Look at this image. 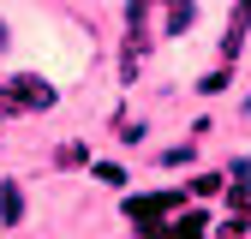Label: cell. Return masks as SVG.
Here are the masks:
<instances>
[{
	"instance_id": "obj_4",
	"label": "cell",
	"mask_w": 251,
	"mask_h": 239,
	"mask_svg": "<svg viewBox=\"0 0 251 239\" xmlns=\"http://www.w3.org/2000/svg\"><path fill=\"white\" fill-rule=\"evenodd\" d=\"M168 36H185V30H192V0H168Z\"/></svg>"
},
{
	"instance_id": "obj_11",
	"label": "cell",
	"mask_w": 251,
	"mask_h": 239,
	"mask_svg": "<svg viewBox=\"0 0 251 239\" xmlns=\"http://www.w3.org/2000/svg\"><path fill=\"white\" fill-rule=\"evenodd\" d=\"M239 12H251V0H239Z\"/></svg>"
},
{
	"instance_id": "obj_9",
	"label": "cell",
	"mask_w": 251,
	"mask_h": 239,
	"mask_svg": "<svg viewBox=\"0 0 251 239\" xmlns=\"http://www.w3.org/2000/svg\"><path fill=\"white\" fill-rule=\"evenodd\" d=\"M215 239H245V215H233V221H222V233Z\"/></svg>"
},
{
	"instance_id": "obj_1",
	"label": "cell",
	"mask_w": 251,
	"mask_h": 239,
	"mask_svg": "<svg viewBox=\"0 0 251 239\" xmlns=\"http://www.w3.org/2000/svg\"><path fill=\"white\" fill-rule=\"evenodd\" d=\"M0 102H6V108L42 114V108H54V84L36 78V72H6V78H0Z\"/></svg>"
},
{
	"instance_id": "obj_2",
	"label": "cell",
	"mask_w": 251,
	"mask_h": 239,
	"mask_svg": "<svg viewBox=\"0 0 251 239\" xmlns=\"http://www.w3.org/2000/svg\"><path fill=\"white\" fill-rule=\"evenodd\" d=\"M174 203H179V191H168V197H132V203H126V215H132L138 227H150L155 215H168Z\"/></svg>"
},
{
	"instance_id": "obj_8",
	"label": "cell",
	"mask_w": 251,
	"mask_h": 239,
	"mask_svg": "<svg viewBox=\"0 0 251 239\" xmlns=\"http://www.w3.org/2000/svg\"><path fill=\"white\" fill-rule=\"evenodd\" d=\"M174 239H203V227H198V215H185V221L174 227Z\"/></svg>"
},
{
	"instance_id": "obj_7",
	"label": "cell",
	"mask_w": 251,
	"mask_h": 239,
	"mask_svg": "<svg viewBox=\"0 0 251 239\" xmlns=\"http://www.w3.org/2000/svg\"><path fill=\"white\" fill-rule=\"evenodd\" d=\"M192 191H198V197H215V191H222V173H203V179H192Z\"/></svg>"
},
{
	"instance_id": "obj_10",
	"label": "cell",
	"mask_w": 251,
	"mask_h": 239,
	"mask_svg": "<svg viewBox=\"0 0 251 239\" xmlns=\"http://www.w3.org/2000/svg\"><path fill=\"white\" fill-rule=\"evenodd\" d=\"M0 48H6V24H0Z\"/></svg>"
},
{
	"instance_id": "obj_3",
	"label": "cell",
	"mask_w": 251,
	"mask_h": 239,
	"mask_svg": "<svg viewBox=\"0 0 251 239\" xmlns=\"http://www.w3.org/2000/svg\"><path fill=\"white\" fill-rule=\"evenodd\" d=\"M0 221H6V227H12V221H24V191L12 186V179L0 186Z\"/></svg>"
},
{
	"instance_id": "obj_5",
	"label": "cell",
	"mask_w": 251,
	"mask_h": 239,
	"mask_svg": "<svg viewBox=\"0 0 251 239\" xmlns=\"http://www.w3.org/2000/svg\"><path fill=\"white\" fill-rule=\"evenodd\" d=\"M90 173H96V179H102V186H126V167H120V162H96V167H90Z\"/></svg>"
},
{
	"instance_id": "obj_6",
	"label": "cell",
	"mask_w": 251,
	"mask_h": 239,
	"mask_svg": "<svg viewBox=\"0 0 251 239\" xmlns=\"http://www.w3.org/2000/svg\"><path fill=\"white\" fill-rule=\"evenodd\" d=\"M120 138H126V143H138V138H144V120H132V114H120Z\"/></svg>"
}]
</instances>
